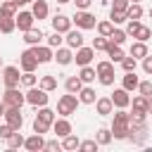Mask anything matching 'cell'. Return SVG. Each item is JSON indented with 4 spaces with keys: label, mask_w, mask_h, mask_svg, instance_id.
Listing matches in <instances>:
<instances>
[{
    "label": "cell",
    "mask_w": 152,
    "mask_h": 152,
    "mask_svg": "<svg viewBox=\"0 0 152 152\" xmlns=\"http://www.w3.org/2000/svg\"><path fill=\"white\" fill-rule=\"evenodd\" d=\"M78 102H81V100H78L74 93L62 95V97L57 100V114H59V116H69V114H74L76 107H78Z\"/></svg>",
    "instance_id": "obj_1"
},
{
    "label": "cell",
    "mask_w": 152,
    "mask_h": 152,
    "mask_svg": "<svg viewBox=\"0 0 152 152\" xmlns=\"http://www.w3.org/2000/svg\"><path fill=\"white\" fill-rule=\"evenodd\" d=\"M71 21L76 24V28H83V31H88V28H95V26H97L95 14H90L88 10H78V12L74 14V19H71Z\"/></svg>",
    "instance_id": "obj_2"
},
{
    "label": "cell",
    "mask_w": 152,
    "mask_h": 152,
    "mask_svg": "<svg viewBox=\"0 0 152 152\" xmlns=\"http://www.w3.org/2000/svg\"><path fill=\"white\" fill-rule=\"evenodd\" d=\"M2 102L5 107H21L26 102V93H21L19 88H7L2 93Z\"/></svg>",
    "instance_id": "obj_3"
},
{
    "label": "cell",
    "mask_w": 152,
    "mask_h": 152,
    "mask_svg": "<svg viewBox=\"0 0 152 152\" xmlns=\"http://www.w3.org/2000/svg\"><path fill=\"white\" fill-rule=\"evenodd\" d=\"M26 102L33 104V107H45V104H48V90H43L40 86H38V88H36V86L28 88V90H26Z\"/></svg>",
    "instance_id": "obj_4"
},
{
    "label": "cell",
    "mask_w": 152,
    "mask_h": 152,
    "mask_svg": "<svg viewBox=\"0 0 152 152\" xmlns=\"http://www.w3.org/2000/svg\"><path fill=\"white\" fill-rule=\"evenodd\" d=\"M2 81H5V88H19L21 83V74L17 66H5L2 69Z\"/></svg>",
    "instance_id": "obj_5"
},
{
    "label": "cell",
    "mask_w": 152,
    "mask_h": 152,
    "mask_svg": "<svg viewBox=\"0 0 152 152\" xmlns=\"http://www.w3.org/2000/svg\"><path fill=\"white\" fill-rule=\"evenodd\" d=\"M5 121L14 128V131H21L24 126V116H21V107H7L5 112Z\"/></svg>",
    "instance_id": "obj_6"
},
{
    "label": "cell",
    "mask_w": 152,
    "mask_h": 152,
    "mask_svg": "<svg viewBox=\"0 0 152 152\" xmlns=\"http://www.w3.org/2000/svg\"><path fill=\"white\" fill-rule=\"evenodd\" d=\"M38 64H40V62L36 59L33 50H24V52L19 55V66H21V71H36Z\"/></svg>",
    "instance_id": "obj_7"
},
{
    "label": "cell",
    "mask_w": 152,
    "mask_h": 152,
    "mask_svg": "<svg viewBox=\"0 0 152 152\" xmlns=\"http://www.w3.org/2000/svg\"><path fill=\"white\" fill-rule=\"evenodd\" d=\"M109 97H112V102H114V107H116V109H126V107L131 104L128 90H126L124 86H121V88H116V90H114V93H112Z\"/></svg>",
    "instance_id": "obj_8"
},
{
    "label": "cell",
    "mask_w": 152,
    "mask_h": 152,
    "mask_svg": "<svg viewBox=\"0 0 152 152\" xmlns=\"http://www.w3.org/2000/svg\"><path fill=\"white\" fill-rule=\"evenodd\" d=\"M14 21H17V28L24 33V31H28V28H33V21H36V17H33V12H19L17 17H14Z\"/></svg>",
    "instance_id": "obj_9"
},
{
    "label": "cell",
    "mask_w": 152,
    "mask_h": 152,
    "mask_svg": "<svg viewBox=\"0 0 152 152\" xmlns=\"http://www.w3.org/2000/svg\"><path fill=\"white\" fill-rule=\"evenodd\" d=\"M31 50H33V55H36V59H38L40 64H48L50 59H55V52H52L50 45H33Z\"/></svg>",
    "instance_id": "obj_10"
},
{
    "label": "cell",
    "mask_w": 152,
    "mask_h": 152,
    "mask_svg": "<svg viewBox=\"0 0 152 152\" xmlns=\"http://www.w3.org/2000/svg\"><path fill=\"white\" fill-rule=\"evenodd\" d=\"M131 114L147 116V114H150V97H147V95H138V97H133V112H131Z\"/></svg>",
    "instance_id": "obj_11"
},
{
    "label": "cell",
    "mask_w": 152,
    "mask_h": 152,
    "mask_svg": "<svg viewBox=\"0 0 152 152\" xmlns=\"http://www.w3.org/2000/svg\"><path fill=\"white\" fill-rule=\"evenodd\" d=\"M93 57H95L93 45H90V48H83V45H81V48L76 50V57H74V59H76V64H78V66H86V64H90V62H93Z\"/></svg>",
    "instance_id": "obj_12"
},
{
    "label": "cell",
    "mask_w": 152,
    "mask_h": 152,
    "mask_svg": "<svg viewBox=\"0 0 152 152\" xmlns=\"http://www.w3.org/2000/svg\"><path fill=\"white\" fill-rule=\"evenodd\" d=\"M50 21H52V28H55V31H59V33H66V31L71 28V24H74L66 14H55Z\"/></svg>",
    "instance_id": "obj_13"
},
{
    "label": "cell",
    "mask_w": 152,
    "mask_h": 152,
    "mask_svg": "<svg viewBox=\"0 0 152 152\" xmlns=\"http://www.w3.org/2000/svg\"><path fill=\"white\" fill-rule=\"evenodd\" d=\"M95 112H97L100 116H109V114L114 112L112 97H97V100H95Z\"/></svg>",
    "instance_id": "obj_14"
},
{
    "label": "cell",
    "mask_w": 152,
    "mask_h": 152,
    "mask_svg": "<svg viewBox=\"0 0 152 152\" xmlns=\"http://www.w3.org/2000/svg\"><path fill=\"white\" fill-rule=\"evenodd\" d=\"M52 131H55V135H57V138H64V135H69V133H71V124H69V119H66V116H59V119H55V124H52Z\"/></svg>",
    "instance_id": "obj_15"
},
{
    "label": "cell",
    "mask_w": 152,
    "mask_h": 152,
    "mask_svg": "<svg viewBox=\"0 0 152 152\" xmlns=\"http://www.w3.org/2000/svg\"><path fill=\"white\" fill-rule=\"evenodd\" d=\"M24 147H26L28 152H40V150H45V140H43L40 133H33L31 138L24 140Z\"/></svg>",
    "instance_id": "obj_16"
},
{
    "label": "cell",
    "mask_w": 152,
    "mask_h": 152,
    "mask_svg": "<svg viewBox=\"0 0 152 152\" xmlns=\"http://www.w3.org/2000/svg\"><path fill=\"white\" fill-rule=\"evenodd\" d=\"M64 43H66L71 50H78V48L83 45V33H81V31H74V28H69V31H66V38H64Z\"/></svg>",
    "instance_id": "obj_17"
},
{
    "label": "cell",
    "mask_w": 152,
    "mask_h": 152,
    "mask_svg": "<svg viewBox=\"0 0 152 152\" xmlns=\"http://www.w3.org/2000/svg\"><path fill=\"white\" fill-rule=\"evenodd\" d=\"M55 59H57V64H62V66H66V64H71L74 62V52H71V48L66 45V48H57V52H55Z\"/></svg>",
    "instance_id": "obj_18"
},
{
    "label": "cell",
    "mask_w": 152,
    "mask_h": 152,
    "mask_svg": "<svg viewBox=\"0 0 152 152\" xmlns=\"http://www.w3.org/2000/svg\"><path fill=\"white\" fill-rule=\"evenodd\" d=\"M45 36H43V31L40 28H28V31H24V43L26 45H40V40H43Z\"/></svg>",
    "instance_id": "obj_19"
},
{
    "label": "cell",
    "mask_w": 152,
    "mask_h": 152,
    "mask_svg": "<svg viewBox=\"0 0 152 152\" xmlns=\"http://www.w3.org/2000/svg\"><path fill=\"white\" fill-rule=\"evenodd\" d=\"M31 12H33V17L40 21V19H45V17H48L50 7H48V2H45V0H33V7H31Z\"/></svg>",
    "instance_id": "obj_20"
},
{
    "label": "cell",
    "mask_w": 152,
    "mask_h": 152,
    "mask_svg": "<svg viewBox=\"0 0 152 152\" xmlns=\"http://www.w3.org/2000/svg\"><path fill=\"white\" fill-rule=\"evenodd\" d=\"M138 83H140V78L135 76V71H126V74H124V78H121V86H124L128 93H131V90H135V88H138Z\"/></svg>",
    "instance_id": "obj_21"
},
{
    "label": "cell",
    "mask_w": 152,
    "mask_h": 152,
    "mask_svg": "<svg viewBox=\"0 0 152 152\" xmlns=\"http://www.w3.org/2000/svg\"><path fill=\"white\" fill-rule=\"evenodd\" d=\"M78 100H81L83 104H95L97 95H95V90H93L90 86H83V88L78 90Z\"/></svg>",
    "instance_id": "obj_22"
},
{
    "label": "cell",
    "mask_w": 152,
    "mask_h": 152,
    "mask_svg": "<svg viewBox=\"0 0 152 152\" xmlns=\"http://www.w3.org/2000/svg\"><path fill=\"white\" fill-rule=\"evenodd\" d=\"M64 88H66V93H74V95H78V90L83 88V81H81V76H69V78L64 81Z\"/></svg>",
    "instance_id": "obj_23"
},
{
    "label": "cell",
    "mask_w": 152,
    "mask_h": 152,
    "mask_svg": "<svg viewBox=\"0 0 152 152\" xmlns=\"http://www.w3.org/2000/svg\"><path fill=\"white\" fill-rule=\"evenodd\" d=\"M128 131H131L128 124H114V121H112V135H114L116 140H126V138H128Z\"/></svg>",
    "instance_id": "obj_24"
},
{
    "label": "cell",
    "mask_w": 152,
    "mask_h": 152,
    "mask_svg": "<svg viewBox=\"0 0 152 152\" xmlns=\"http://www.w3.org/2000/svg\"><path fill=\"white\" fill-rule=\"evenodd\" d=\"M145 138H147V128H131V131H128V140H131L133 145H142Z\"/></svg>",
    "instance_id": "obj_25"
},
{
    "label": "cell",
    "mask_w": 152,
    "mask_h": 152,
    "mask_svg": "<svg viewBox=\"0 0 152 152\" xmlns=\"http://www.w3.org/2000/svg\"><path fill=\"white\" fill-rule=\"evenodd\" d=\"M107 57H109V59H112V62L116 64V62H121V59H124L126 55H124V50H121V45H114V43L109 40V48H107Z\"/></svg>",
    "instance_id": "obj_26"
},
{
    "label": "cell",
    "mask_w": 152,
    "mask_h": 152,
    "mask_svg": "<svg viewBox=\"0 0 152 152\" xmlns=\"http://www.w3.org/2000/svg\"><path fill=\"white\" fill-rule=\"evenodd\" d=\"M0 17H17V2L14 0L0 2Z\"/></svg>",
    "instance_id": "obj_27"
},
{
    "label": "cell",
    "mask_w": 152,
    "mask_h": 152,
    "mask_svg": "<svg viewBox=\"0 0 152 152\" xmlns=\"http://www.w3.org/2000/svg\"><path fill=\"white\" fill-rule=\"evenodd\" d=\"M131 55H133L135 59H142V57H147V45H145L142 40H135V43L131 45Z\"/></svg>",
    "instance_id": "obj_28"
},
{
    "label": "cell",
    "mask_w": 152,
    "mask_h": 152,
    "mask_svg": "<svg viewBox=\"0 0 152 152\" xmlns=\"http://www.w3.org/2000/svg\"><path fill=\"white\" fill-rule=\"evenodd\" d=\"M78 76H81L83 83H93V81L97 78V71H95L90 64H86V66H81V74H78Z\"/></svg>",
    "instance_id": "obj_29"
},
{
    "label": "cell",
    "mask_w": 152,
    "mask_h": 152,
    "mask_svg": "<svg viewBox=\"0 0 152 152\" xmlns=\"http://www.w3.org/2000/svg\"><path fill=\"white\" fill-rule=\"evenodd\" d=\"M24 140H26V138H24V135H21L19 131H14V133H12V135H10V138H7L5 142H7V147L17 150V147H24Z\"/></svg>",
    "instance_id": "obj_30"
},
{
    "label": "cell",
    "mask_w": 152,
    "mask_h": 152,
    "mask_svg": "<svg viewBox=\"0 0 152 152\" xmlns=\"http://www.w3.org/2000/svg\"><path fill=\"white\" fill-rule=\"evenodd\" d=\"M78 145H81V140L74 133H69V135L62 138V150H78Z\"/></svg>",
    "instance_id": "obj_31"
},
{
    "label": "cell",
    "mask_w": 152,
    "mask_h": 152,
    "mask_svg": "<svg viewBox=\"0 0 152 152\" xmlns=\"http://www.w3.org/2000/svg\"><path fill=\"white\" fill-rule=\"evenodd\" d=\"M112 128H97V135H95V140L100 142V145H109L112 142Z\"/></svg>",
    "instance_id": "obj_32"
},
{
    "label": "cell",
    "mask_w": 152,
    "mask_h": 152,
    "mask_svg": "<svg viewBox=\"0 0 152 152\" xmlns=\"http://www.w3.org/2000/svg\"><path fill=\"white\" fill-rule=\"evenodd\" d=\"M14 28H17L14 17H0V31H2V33H12Z\"/></svg>",
    "instance_id": "obj_33"
},
{
    "label": "cell",
    "mask_w": 152,
    "mask_h": 152,
    "mask_svg": "<svg viewBox=\"0 0 152 152\" xmlns=\"http://www.w3.org/2000/svg\"><path fill=\"white\" fill-rule=\"evenodd\" d=\"M128 38V33H126V28H114L112 33H109V40L114 43V45H121L124 40Z\"/></svg>",
    "instance_id": "obj_34"
},
{
    "label": "cell",
    "mask_w": 152,
    "mask_h": 152,
    "mask_svg": "<svg viewBox=\"0 0 152 152\" xmlns=\"http://www.w3.org/2000/svg\"><path fill=\"white\" fill-rule=\"evenodd\" d=\"M36 116H38V119H43V121H48V124H50V126H52V124H55V112H52V109H50V107H48V104H45V107H40V109H38V114H36Z\"/></svg>",
    "instance_id": "obj_35"
},
{
    "label": "cell",
    "mask_w": 152,
    "mask_h": 152,
    "mask_svg": "<svg viewBox=\"0 0 152 152\" xmlns=\"http://www.w3.org/2000/svg\"><path fill=\"white\" fill-rule=\"evenodd\" d=\"M95 28H97V33H100V36H107V38H109V33L114 31V24H112L109 19H104V21H97V26H95Z\"/></svg>",
    "instance_id": "obj_36"
},
{
    "label": "cell",
    "mask_w": 152,
    "mask_h": 152,
    "mask_svg": "<svg viewBox=\"0 0 152 152\" xmlns=\"http://www.w3.org/2000/svg\"><path fill=\"white\" fill-rule=\"evenodd\" d=\"M107 48H109V38L107 36H100V38H93V50L97 52H107Z\"/></svg>",
    "instance_id": "obj_37"
},
{
    "label": "cell",
    "mask_w": 152,
    "mask_h": 152,
    "mask_svg": "<svg viewBox=\"0 0 152 152\" xmlns=\"http://www.w3.org/2000/svg\"><path fill=\"white\" fill-rule=\"evenodd\" d=\"M95 71H97V76H102V74H112V71H114V62H112V59H104V62H97V66H95Z\"/></svg>",
    "instance_id": "obj_38"
},
{
    "label": "cell",
    "mask_w": 152,
    "mask_h": 152,
    "mask_svg": "<svg viewBox=\"0 0 152 152\" xmlns=\"http://www.w3.org/2000/svg\"><path fill=\"white\" fill-rule=\"evenodd\" d=\"M126 14H128V19H140V17H142V7H140V2H131L128 10H126Z\"/></svg>",
    "instance_id": "obj_39"
},
{
    "label": "cell",
    "mask_w": 152,
    "mask_h": 152,
    "mask_svg": "<svg viewBox=\"0 0 152 152\" xmlns=\"http://www.w3.org/2000/svg\"><path fill=\"white\" fill-rule=\"evenodd\" d=\"M62 43H64V38H62V33H59V31H52V33L48 36V45H50L52 50H57Z\"/></svg>",
    "instance_id": "obj_40"
},
{
    "label": "cell",
    "mask_w": 152,
    "mask_h": 152,
    "mask_svg": "<svg viewBox=\"0 0 152 152\" xmlns=\"http://www.w3.org/2000/svg\"><path fill=\"white\" fill-rule=\"evenodd\" d=\"M40 88L48 90V93H50V90H57V78H55V76H43V78H40Z\"/></svg>",
    "instance_id": "obj_41"
},
{
    "label": "cell",
    "mask_w": 152,
    "mask_h": 152,
    "mask_svg": "<svg viewBox=\"0 0 152 152\" xmlns=\"http://www.w3.org/2000/svg\"><path fill=\"white\" fill-rule=\"evenodd\" d=\"M112 119H114V124H128V126H131V114H128L126 109L114 112V114H112Z\"/></svg>",
    "instance_id": "obj_42"
},
{
    "label": "cell",
    "mask_w": 152,
    "mask_h": 152,
    "mask_svg": "<svg viewBox=\"0 0 152 152\" xmlns=\"http://www.w3.org/2000/svg\"><path fill=\"white\" fill-rule=\"evenodd\" d=\"M109 21L112 24H124V21H128V14L126 12H119V10H112L109 12Z\"/></svg>",
    "instance_id": "obj_43"
},
{
    "label": "cell",
    "mask_w": 152,
    "mask_h": 152,
    "mask_svg": "<svg viewBox=\"0 0 152 152\" xmlns=\"http://www.w3.org/2000/svg\"><path fill=\"white\" fill-rule=\"evenodd\" d=\"M119 64H121V69H124V71H135V66H138V59L131 55V57H124Z\"/></svg>",
    "instance_id": "obj_44"
},
{
    "label": "cell",
    "mask_w": 152,
    "mask_h": 152,
    "mask_svg": "<svg viewBox=\"0 0 152 152\" xmlns=\"http://www.w3.org/2000/svg\"><path fill=\"white\" fill-rule=\"evenodd\" d=\"M140 26H142V24H140V19H128V24H126V33L135 38V33L140 31Z\"/></svg>",
    "instance_id": "obj_45"
},
{
    "label": "cell",
    "mask_w": 152,
    "mask_h": 152,
    "mask_svg": "<svg viewBox=\"0 0 152 152\" xmlns=\"http://www.w3.org/2000/svg\"><path fill=\"white\" fill-rule=\"evenodd\" d=\"M36 81H38V78H36V74H33V71H24V74H21V86L33 88V86H36Z\"/></svg>",
    "instance_id": "obj_46"
},
{
    "label": "cell",
    "mask_w": 152,
    "mask_h": 152,
    "mask_svg": "<svg viewBox=\"0 0 152 152\" xmlns=\"http://www.w3.org/2000/svg\"><path fill=\"white\" fill-rule=\"evenodd\" d=\"M48 128H50L48 121H43V119H38V116L33 119V133H40V135H43V133H48Z\"/></svg>",
    "instance_id": "obj_47"
},
{
    "label": "cell",
    "mask_w": 152,
    "mask_h": 152,
    "mask_svg": "<svg viewBox=\"0 0 152 152\" xmlns=\"http://www.w3.org/2000/svg\"><path fill=\"white\" fill-rule=\"evenodd\" d=\"M135 38H138V40H142V43H147V40L152 38V31H150V28H147V26L142 24V26H140V31L135 33Z\"/></svg>",
    "instance_id": "obj_48"
},
{
    "label": "cell",
    "mask_w": 152,
    "mask_h": 152,
    "mask_svg": "<svg viewBox=\"0 0 152 152\" xmlns=\"http://www.w3.org/2000/svg\"><path fill=\"white\" fill-rule=\"evenodd\" d=\"M97 145H100L97 140H83V142L78 145V150H83V152H95V150H97Z\"/></svg>",
    "instance_id": "obj_49"
},
{
    "label": "cell",
    "mask_w": 152,
    "mask_h": 152,
    "mask_svg": "<svg viewBox=\"0 0 152 152\" xmlns=\"http://www.w3.org/2000/svg\"><path fill=\"white\" fill-rule=\"evenodd\" d=\"M138 90H140V95H152V81H140L138 83Z\"/></svg>",
    "instance_id": "obj_50"
},
{
    "label": "cell",
    "mask_w": 152,
    "mask_h": 152,
    "mask_svg": "<svg viewBox=\"0 0 152 152\" xmlns=\"http://www.w3.org/2000/svg\"><path fill=\"white\" fill-rule=\"evenodd\" d=\"M12 133H14V128H12V126H10L7 121H5V124L0 126V138H2V140H7V138H10Z\"/></svg>",
    "instance_id": "obj_51"
},
{
    "label": "cell",
    "mask_w": 152,
    "mask_h": 152,
    "mask_svg": "<svg viewBox=\"0 0 152 152\" xmlns=\"http://www.w3.org/2000/svg\"><path fill=\"white\" fill-rule=\"evenodd\" d=\"M128 5H131V0H114V2H112V10L126 12V10H128Z\"/></svg>",
    "instance_id": "obj_52"
},
{
    "label": "cell",
    "mask_w": 152,
    "mask_h": 152,
    "mask_svg": "<svg viewBox=\"0 0 152 152\" xmlns=\"http://www.w3.org/2000/svg\"><path fill=\"white\" fill-rule=\"evenodd\" d=\"M97 81H100L102 86H114V71H112V74H102V76H97Z\"/></svg>",
    "instance_id": "obj_53"
},
{
    "label": "cell",
    "mask_w": 152,
    "mask_h": 152,
    "mask_svg": "<svg viewBox=\"0 0 152 152\" xmlns=\"http://www.w3.org/2000/svg\"><path fill=\"white\" fill-rule=\"evenodd\" d=\"M142 71H145V74H152V55L142 57Z\"/></svg>",
    "instance_id": "obj_54"
},
{
    "label": "cell",
    "mask_w": 152,
    "mask_h": 152,
    "mask_svg": "<svg viewBox=\"0 0 152 152\" xmlns=\"http://www.w3.org/2000/svg\"><path fill=\"white\" fill-rule=\"evenodd\" d=\"M45 150L57 152V150H62V142H57V140H48V142H45Z\"/></svg>",
    "instance_id": "obj_55"
},
{
    "label": "cell",
    "mask_w": 152,
    "mask_h": 152,
    "mask_svg": "<svg viewBox=\"0 0 152 152\" xmlns=\"http://www.w3.org/2000/svg\"><path fill=\"white\" fill-rule=\"evenodd\" d=\"M74 2H76V7H78V10H88V7L93 5V0H74Z\"/></svg>",
    "instance_id": "obj_56"
},
{
    "label": "cell",
    "mask_w": 152,
    "mask_h": 152,
    "mask_svg": "<svg viewBox=\"0 0 152 152\" xmlns=\"http://www.w3.org/2000/svg\"><path fill=\"white\" fill-rule=\"evenodd\" d=\"M5 112H7V107H5V102H0V119H5Z\"/></svg>",
    "instance_id": "obj_57"
},
{
    "label": "cell",
    "mask_w": 152,
    "mask_h": 152,
    "mask_svg": "<svg viewBox=\"0 0 152 152\" xmlns=\"http://www.w3.org/2000/svg\"><path fill=\"white\" fill-rule=\"evenodd\" d=\"M17 2V7H21V5H26V2H33V0H14Z\"/></svg>",
    "instance_id": "obj_58"
},
{
    "label": "cell",
    "mask_w": 152,
    "mask_h": 152,
    "mask_svg": "<svg viewBox=\"0 0 152 152\" xmlns=\"http://www.w3.org/2000/svg\"><path fill=\"white\" fill-rule=\"evenodd\" d=\"M66 2H71V0H57V5H66Z\"/></svg>",
    "instance_id": "obj_59"
},
{
    "label": "cell",
    "mask_w": 152,
    "mask_h": 152,
    "mask_svg": "<svg viewBox=\"0 0 152 152\" xmlns=\"http://www.w3.org/2000/svg\"><path fill=\"white\" fill-rule=\"evenodd\" d=\"M150 112H152V95H150Z\"/></svg>",
    "instance_id": "obj_60"
},
{
    "label": "cell",
    "mask_w": 152,
    "mask_h": 152,
    "mask_svg": "<svg viewBox=\"0 0 152 152\" xmlns=\"http://www.w3.org/2000/svg\"><path fill=\"white\" fill-rule=\"evenodd\" d=\"M150 17H152V7H150Z\"/></svg>",
    "instance_id": "obj_61"
},
{
    "label": "cell",
    "mask_w": 152,
    "mask_h": 152,
    "mask_svg": "<svg viewBox=\"0 0 152 152\" xmlns=\"http://www.w3.org/2000/svg\"><path fill=\"white\" fill-rule=\"evenodd\" d=\"M131 2H140V0H131Z\"/></svg>",
    "instance_id": "obj_62"
},
{
    "label": "cell",
    "mask_w": 152,
    "mask_h": 152,
    "mask_svg": "<svg viewBox=\"0 0 152 152\" xmlns=\"http://www.w3.org/2000/svg\"><path fill=\"white\" fill-rule=\"evenodd\" d=\"M0 66H2V57H0Z\"/></svg>",
    "instance_id": "obj_63"
}]
</instances>
